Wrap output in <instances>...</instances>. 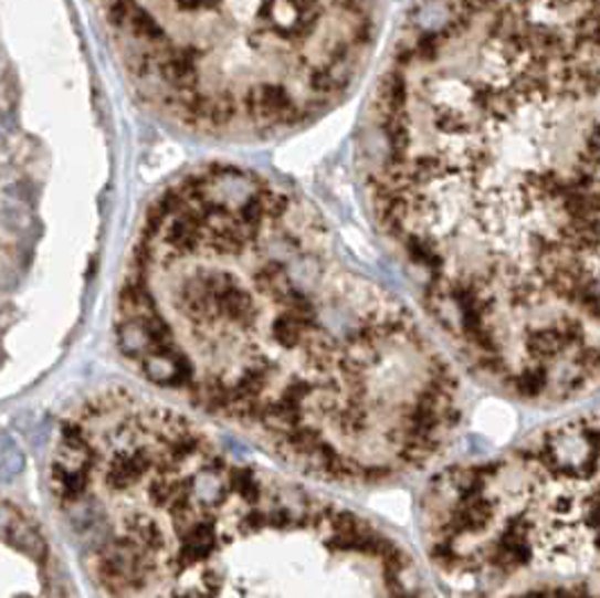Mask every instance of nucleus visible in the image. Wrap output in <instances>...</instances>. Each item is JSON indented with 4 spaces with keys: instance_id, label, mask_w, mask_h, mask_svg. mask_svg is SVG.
<instances>
[{
    "instance_id": "obj_1",
    "label": "nucleus",
    "mask_w": 600,
    "mask_h": 598,
    "mask_svg": "<svg viewBox=\"0 0 600 598\" xmlns=\"http://www.w3.org/2000/svg\"><path fill=\"white\" fill-rule=\"evenodd\" d=\"M116 342L168 402L330 485L427 470L465 416L461 377L415 314L346 264L301 201L231 168L149 212Z\"/></svg>"
},
{
    "instance_id": "obj_2",
    "label": "nucleus",
    "mask_w": 600,
    "mask_h": 598,
    "mask_svg": "<svg viewBox=\"0 0 600 598\" xmlns=\"http://www.w3.org/2000/svg\"><path fill=\"white\" fill-rule=\"evenodd\" d=\"M478 52L461 75L439 64L424 97L443 147L389 151L372 199L391 238L461 199V210L400 251L456 357L497 394L560 407L598 385V162L551 160L571 108L598 99V14L544 0L467 10Z\"/></svg>"
},
{
    "instance_id": "obj_3",
    "label": "nucleus",
    "mask_w": 600,
    "mask_h": 598,
    "mask_svg": "<svg viewBox=\"0 0 600 598\" xmlns=\"http://www.w3.org/2000/svg\"><path fill=\"white\" fill-rule=\"evenodd\" d=\"M48 485L102 598H439L385 526L138 389L62 418Z\"/></svg>"
},
{
    "instance_id": "obj_4",
    "label": "nucleus",
    "mask_w": 600,
    "mask_h": 598,
    "mask_svg": "<svg viewBox=\"0 0 600 598\" xmlns=\"http://www.w3.org/2000/svg\"><path fill=\"white\" fill-rule=\"evenodd\" d=\"M418 528L450 598H598L596 413L441 470L420 497Z\"/></svg>"
},
{
    "instance_id": "obj_5",
    "label": "nucleus",
    "mask_w": 600,
    "mask_h": 598,
    "mask_svg": "<svg viewBox=\"0 0 600 598\" xmlns=\"http://www.w3.org/2000/svg\"><path fill=\"white\" fill-rule=\"evenodd\" d=\"M0 598H77L41 522L8 500H0Z\"/></svg>"
}]
</instances>
